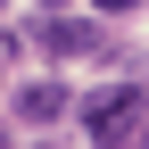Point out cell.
I'll list each match as a JSON object with an SVG mask.
<instances>
[{
    "instance_id": "cell-1",
    "label": "cell",
    "mask_w": 149,
    "mask_h": 149,
    "mask_svg": "<svg viewBox=\"0 0 149 149\" xmlns=\"http://www.w3.org/2000/svg\"><path fill=\"white\" fill-rule=\"evenodd\" d=\"M141 100H149V74H133V83H108L100 100H83V133L100 141V149H108V141H141V116H149Z\"/></svg>"
},
{
    "instance_id": "cell-5",
    "label": "cell",
    "mask_w": 149,
    "mask_h": 149,
    "mask_svg": "<svg viewBox=\"0 0 149 149\" xmlns=\"http://www.w3.org/2000/svg\"><path fill=\"white\" fill-rule=\"evenodd\" d=\"M42 8H66V0H42Z\"/></svg>"
},
{
    "instance_id": "cell-4",
    "label": "cell",
    "mask_w": 149,
    "mask_h": 149,
    "mask_svg": "<svg viewBox=\"0 0 149 149\" xmlns=\"http://www.w3.org/2000/svg\"><path fill=\"white\" fill-rule=\"evenodd\" d=\"M91 8H100V17H124V8H141V0H91Z\"/></svg>"
},
{
    "instance_id": "cell-2",
    "label": "cell",
    "mask_w": 149,
    "mask_h": 149,
    "mask_svg": "<svg viewBox=\"0 0 149 149\" xmlns=\"http://www.w3.org/2000/svg\"><path fill=\"white\" fill-rule=\"evenodd\" d=\"M33 42L58 50V58H83V50H100V33H91L83 17H42V25H33Z\"/></svg>"
},
{
    "instance_id": "cell-6",
    "label": "cell",
    "mask_w": 149,
    "mask_h": 149,
    "mask_svg": "<svg viewBox=\"0 0 149 149\" xmlns=\"http://www.w3.org/2000/svg\"><path fill=\"white\" fill-rule=\"evenodd\" d=\"M141 141H149V116H141Z\"/></svg>"
},
{
    "instance_id": "cell-3",
    "label": "cell",
    "mask_w": 149,
    "mask_h": 149,
    "mask_svg": "<svg viewBox=\"0 0 149 149\" xmlns=\"http://www.w3.org/2000/svg\"><path fill=\"white\" fill-rule=\"evenodd\" d=\"M17 116H25V124H58L66 116V83H25V91H17Z\"/></svg>"
}]
</instances>
